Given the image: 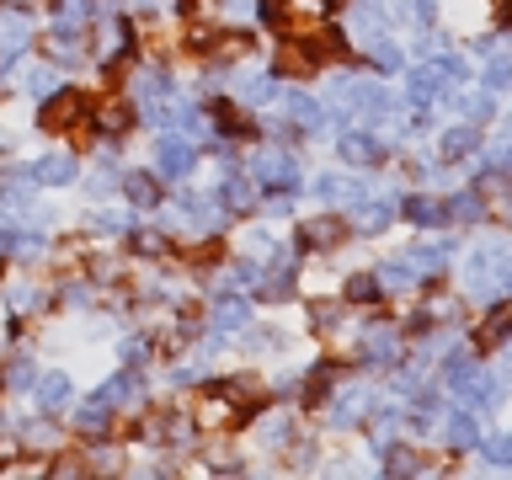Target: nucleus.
I'll return each instance as SVG.
<instances>
[{
  "label": "nucleus",
  "instance_id": "79ce46f5",
  "mask_svg": "<svg viewBox=\"0 0 512 480\" xmlns=\"http://www.w3.org/2000/svg\"><path fill=\"white\" fill-rule=\"evenodd\" d=\"M134 251L139 256H166V235H160V230H139L134 235Z\"/></svg>",
  "mask_w": 512,
  "mask_h": 480
},
{
  "label": "nucleus",
  "instance_id": "7ed1b4c3",
  "mask_svg": "<svg viewBox=\"0 0 512 480\" xmlns=\"http://www.w3.org/2000/svg\"><path fill=\"white\" fill-rule=\"evenodd\" d=\"M251 182L267 187V192H283V198H288V192L299 187V166H294L288 155H256V160H251Z\"/></svg>",
  "mask_w": 512,
  "mask_h": 480
},
{
  "label": "nucleus",
  "instance_id": "c03bdc74",
  "mask_svg": "<svg viewBox=\"0 0 512 480\" xmlns=\"http://www.w3.org/2000/svg\"><path fill=\"white\" fill-rule=\"evenodd\" d=\"M27 443H32V448H54V443H59L54 422H32V427H27Z\"/></svg>",
  "mask_w": 512,
  "mask_h": 480
},
{
  "label": "nucleus",
  "instance_id": "f8f14e48",
  "mask_svg": "<svg viewBox=\"0 0 512 480\" xmlns=\"http://www.w3.org/2000/svg\"><path fill=\"white\" fill-rule=\"evenodd\" d=\"M27 176H32L38 187H70V182H75V160L54 150V155L32 160V171H27Z\"/></svg>",
  "mask_w": 512,
  "mask_h": 480
},
{
  "label": "nucleus",
  "instance_id": "c85d7f7f",
  "mask_svg": "<svg viewBox=\"0 0 512 480\" xmlns=\"http://www.w3.org/2000/svg\"><path fill=\"white\" fill-rule=\"evenodd\" d=\"M448 219H459V224H475L480 214H486V203H480V192H459V198H448Z\"/></svg>",
  "mask_w": 512,
  "mask_h": 480
},
{
  "label": "nucleus",
  "instance_id": "4468645a",
  "mask_svg": "<svg viewBox=\"0 0 512 480\" xmlns=\"http://www.w3.org/2000/svg\"><path fill=\"white\" fill-rule=\"evenodd\" d=\"M315 192H320V198H331V203H342V208L368 203V187H363V182H352V176H320Z\"/></svg>",
  "mask_w": 512,
  "mask_h": 480
},
{
  "label": "nucleus",
  "instance_id": "8fccbe9b",
  "mask_svg": "<svg viewBox=\"0 0 512 480\" xmlns=\"http://www.w3.org/2000/svg\"><path fill=\"white\" fill-rule=\"evenodd\" d=\"M486 86H496V91H502V86H512V64H507V59H496L491 70H486Z\"/></svg>",
  "mask_w": 512,
  "mask_h": 480
},
{
  "label": "nucleus",
  "instance_id": "6ab92c4d",
  "mask_svg": "<svg viewBox=\"0 0 512 480\" xmlns=\"http://www.w3.org/2000/svg\"><path fill=\"white\" fill-rule=\"evenodd\" d=\"M288 118H294V128H310L315 134V128L326 123V107H320L315 96H304V91H288Z\"/></svg>",
  "mask_w": 512,
  "mask_h": 480
},
{
  "label": "nucleus",
  "instance_id": "a878e982",
  "mask_svg": "<svg viewBox=\"0 0 512 480\" xmlns=\"http://www.w3.org/2000/svg\"><path fill=\"white\" fill-rule=\"evenodd\" d=\"M406 219L427 230V224H443V219H448V208H443L438 198H406Z\"/></svg>",
  "mask_w": 512,
  "mask_h": 480
},
{
  "label": "nucleus",
  "instance_id": "393cba45",
  "mask_svg": "<svg viewBox=\"0 0 512 480\" xmlns=\"http://www.w3.org/2000/svg\"><path fill=\"white\" fill-rule=\"evenodd\" d=\"M363 352H368L374 363H390L395 352H400V342H395V331H390V326H374V331L363 336Z\"/></svg>",
  "mask_w": 512,
  "mask_h": 480
},
{
  "label": "nucleus",
  "instance_id": "cd10ccee",
  "mask_svg": "<svg viewBox=\"0 0 512 480\" xmlns=\"http://www.w3.org/2000/svg\"><path fill=\"white\" fill-rule=\"evenodd\" d=\"M448 443H454V448H475L480 443V422H475L470 411L448 416Z\"/></svg>",
  "mask_w": 512,
  "mask_h": 480
},
{
  "label": "nucleus",
  "instance_id": "58836bf2",
  "mask_svg": "<svg viewBox=\"0 0 512 480\" xmlns=\"http://www.w3.org/2000/svg\"><path fill=\"white\" fill-rule=\"evenodd\" d=\"M416 470H422V464H416L411 448H390V454H384V475H416Z\"/></svg>",
  "mask_w": 512,
  "mask_h": 480
},
{
  "label": "nucleus",
  "instance_id": "9b49d317",
  "mask_svg": "<svg viewBox=\"0 0 512 480\" xmlns=\"http://www.w3.org/2000/svg\"><path fill=\"white\" fill-rule=\"evenodd\" d=\"M235 416H240V406L230 400V390L219 384V390H208V395L198 400V416H192V422H198V427H230Z\"/></svg>",
  "mask_w": 512,
  "mask_h": 480
},
{
  "label": "nucleus",
  "instance_id": "49530a36",
  "mask_svg": "<svg viewBox=\"0 0 512 480\" xmlns=\"http://www.w3.org/2000/svg\"><path fill=\"white\" fill-rule=\"evenodd\" d=\"M251 347H256V352H272V347H283L278 326H256V331H251Z\"/></svg>",
  "mask_w": 512,
  "mask_h": 480
},
{
  "label": "nucleus",
  "instance_id": "39448f33",
  "mask_svg": "<svg viewBox=\"0 0 512 480\" xmlns=\"http://www.w3.org/2000/svg\"><path fill=\"white\" fill-rule=\"evenodd\" d=\"M448 384H454V395H459V400H470V406H475V400H486V406H496V400H502V384H486V374H480L475 363H464V358L454 363Z\"/></svg>",
  "mask_w": 512,
  "mask_h": 480
},
{
  "label": "nucleus",
  "instance_id": "2f4dec72",
  "mask_svg": "<svg viewBox=\"0 0 512 480\" xmlns=\"http://www.w3.org/2000/svg\"><path fill=\"white\" fill-rule=\"evenodd\" d=\"M390 219H395V203H390V198H368V208L358 214V224H363V230H384Z\"/></svg>",
  "mask_w": 512,
  "mask_h": 480
},
{
  "label": "nucleus",
  "instance_id": "7c9ffc66",
  "mask_svg": "<svg viewBox=\"0 0 512 480\" xmlns=\"http://www.w3.org/2000/svg\"><path fill=\"white\" fill-rule=\"evenodd\" d=\"M288 432H294V416H267V422L256 427V438H262L267 448H283V443H288Z\"/></svg>",
  "mask_w": 512,
  "mask_h": 480
},
{
  "label": "nucleus",
  "instance_id": "de8ad7c7",
  "mask_svg": "<svg viewBox=\"0 0 512 480\" xmlns=\"http://www.w3.org/2000/svg\"><path fill=\"white\" fill-rule=\"evenodd\" d=\"M91 464L86 459H75V454H59V464H48V475H86Z\"/></svg>",
  "mask_w": 512,
  "mask_h": 480
},
{
  "label": "nucleus",
  "instance_id": "ddd939ff",
  "mask_svg": "<svg viewBox=\"0 0 512 480\" xmlns=\"http://www.w3.org/2000/svg\"><path fill=\"white\" fill-rule=\"evenodd\" d=\"M70 422H75L80 432H86V438H107V432H112V406H107L102 395H91L86 406H75Z\"/></svg>",
  "mask_w": 512,
  "mask_h": 480
},
{
  "label": "nucleus",
  "instance_id": "f704fd0d",
  "mask_svg": "<svg viewBox=\"0 0 512 480\" xmlns=\"http://www.w3.org/2000/svg\"><path fill=\"white\" fill-rule=\"evenodd\" d=\"M235 96H240V102H256V107H262L267 96H272V75H246V80L235 86Z\"/></svg>",
  "mask_w": 512,
  "mask_h": 480
},
{
  "label": "nucleus",
  "instance_id": "bb28decb",
  "mask_svg": "<svg viewBox=\"0 0 512 480\" xmlns=\"http://www.w3.org/2000/svg\"><path fill=\"white\" fill-rule=\"evenodd\" d=\"M336 150H342V160H352V166H374V160H379L374 139H363V134H342V144H336Z\"/></svg>",
  "mask_w": 512,
  "mask_h": 480
},
{
  "label": "nucleus",
  "instance_id": "412c9836",
  "mask_svg": "<svg viewBox=\"0 0 512 480\" xmlns=\"http://www.w3.org/2000/svg\"><path fill=\"white\" fill-rule=\"evenodd\" d=\"M374 278H379V294H411V288H416V267L411 262H384Z\"/></svg>",
  "mask_w": 512,
  "mask_h": 480
},
{
  "label": "nucleus",
  "instance_id": "0eeeda50",
  "mask_svg": "<svg viewBox=\"0 0 512 480\" xmlns=\"http://www.w3.org/2000/svg\"><path fill=\"white\" fill-rule=\"evenodd\" d=\"M342 240H347V224L336 219V214L299 219V246H310V251H331V246H342Z\"/></svg>",
  "mask_w": 512,
  "mask_h": 480
},
{
  "label": "nucleus",
  "instance_id": "5fc2aeb1",
  "mask_svg": "<svg viewBox=\"0 0 512 480\" xmlns=\"http://www.w3.org/2000/svg\"><path fill=\"white\" fill-rule=\"evenodd\" d=\"M507 358H512V336H507Z\"/></svg>",
  "mask_w": 512,
  "mask_h": 480
},
{
  "label": "nucleus",
  "instance_id": "c756f323",
  "mask_svg": "<svg viewBox=\"0 0 512 480\" xmlns=\"http://www.w3.org/2000/svg\"><path fill=\"white\" fill-rule=\"evenodd\" d=\"M507 336H512V315H507V310H496V315L486 320V326H480V336H475V347H502Z\"/></svg>",
  "mask_w": 512,
  "mask_h": 480
},
{
  "label": "nucleus",
  "instance_id": "5701e85b",
  "mask_svg": "<svg viewBox=\"0 0 512 480\" xmlns=\"http://www.w3.org/2000/svg\"><path fill=\"white\" fill-rule=\"evenodd\" d=\"M246 326H251L246 299H219V310H214V331H246Z\"/></svg>",
  "mask_w": 512,
  "mask_h": 480
},
{
  "label": "nucleus",
  "instance_id": "37998d69",
  "mask_svg": "<svg viewBox=\"0 0 512 480\" xmlns=\"http://www.w3.org/2000/svg\"><path fill=\"white\" fill-rule=\"evenodd\" d=\"M486 459L496 464V470H512V432H507V438H491V443H486Z\"/></svg>",
  "mask_w": 512,
  "mask_h": 480
},
{
  "label": "nucleus",
  "instance_id": "4be33fe9",
  "mask_svg": "<svg viewBox=\"0 0 512 480\" xmlns=\"http://www.w3.org/2000/svg\"><path fill=\"white\" fill-rule=\"evenodd\" d=\"M219 203L235 208V214H246V208H256V182L251 176H230V182L219 187Z\"/></svg>",
  "mask_w": 512,
  "mask_h": 480
},
{
  "label": "nucleus",
  "instance_id": "2eb2a0df",
  "mask_svg": "<svg viewBox=\"0 0 512 480\" xmlns=\"http://www.w3.org/2000/svg\"><path fill=\"white\" fill-rule=\"evenodd\" d=\"M70 374H43L38 384H32V400H38V406L43 411H64V406H70Z\"/></svg>",
  "mask_w": 512,
  "mask_h": 480
},
{
  "label": "nucleus",
  "instance_id": "603ef678",
  "mask_svg": "<svg viewBox=\"0 0 512 480\" xmlns=\"http://www.w3.org/2000/svg\"><path fill=\"white\" fill-rule=\"evenodd\" d=\"M283 6H288V0H256V11H262V22H278V16H283Z\"/></svg>",
  "mask_w": 512,
  "mask_h": 480
},
{
  "label": "nucleus",
  "instance_id": "9d476101",
  "mask_svg": "<svg viewBox=\"0 0 512 480\" xmlns=\"http://www.w3.org/2000/svg\"><path fill=\"white\" fill-rule=\"evenodd\" d=\"M43 48H48L54 59H80V54H86V32H80L70 16H64V22H54V27L43 32Z\"/></svg>",
  "mask_w": 512,
  "mask_h": 480
},
{
  "label": "nucleus",
  "instance_id": "c9c22d12",
  "mask_svg": "<svg viewBox=\"0 0 512 480\" xmlns=\"http://www.w3.org/2000/svg\"><path fill=\"white\" fill-rule=\"evenodd\" d=\"M27 91L43 102L48 91H59V70H54V64H38V70H27Z\"/></svg>",
  "mask_w": 512,
  "mask_h": 480
},
{
  "label": "nucleus",
  "instance_id": "3c124183",
  "mask_svg": "<svg viewBox=\"0 0 512 480\" xmlns=\"http://www.w3.org/2000/svg\"><path fill=\"white\" fill-rule=\"evenodd\" d=\"M464 118H470V123L491 118V96H470V102H464Z\"/></svg>",
  "mask_w": 512,
  "mask_h": 480
},
{
  "label": "nucleus",
  "instance_id": "f3484780",
  "mask_svg": "<svg viewBox=\"0 0 512 480\" xmlns=\"http://www.w3.org/2000/svg\"><path fill=\"white\" fill-rule=\"evenodd\" d=\"M128 123H134V102H123V96H107L96 107V128L102 134H128Z\"/></svg>",
  "mask_w": 512,
  "mask_h": 480
},
{
  "label": "nucleus",
  "instance_id": "72a5a7b5",
  "mask_svg": "<svg viewBox=\"0 0 512 480\" xmlns=\"http://www.w3.org/2000/svg\"><path fill=\"white\" fill-rule=\"evenodd\" d=\"M443 256H448V246H411V251H406V262H411L416 272H438V267H443Z\"/></svg>",
  "mask_w": 512,
  "mask_h": 480
},
{
  "label": "nucleus",
  "instance_id": "f257e3e1",
  "mask_svg": "<svg viewBox=\"0 0 512 480\" xmlns=\"http://www.w3.org/2000/svg\"><path fill=\"white\" fill-rule=\"evenodd\" d=\"M86 96L80 91H70V86H59V91H48L43 96V107H38V123L43 128H54V134H64V128H75L80 118H86Z\"/></svg>",
  "mask_w": 512,
  "mask_h": 480
},
{
  "label": "nucleus",
  "instance_id": "a211bd4d",
  "mask_svg": "<svg viewBox=\"0 0 512 480\" xmlns=\"http://www.w3.org/2000/svg\"><path fill=\"white\" fill-rule=\"evenodd\" d=\"M315 64H320V54L310 43H283V54H278V75H315Z\"/></svg>",
  "mask_w": 512,
  "mask_h": 480
},
{
  "label": "nucleus",
  "instance_id": "aec40b11",
  "mask_svg": "<svg viewBox=\"0 0 512 480\" xmlns=\"http://www.w3.org/2000/svg\"><path fill=\"white\" fill-rule=\"evenodd\" d=\"M208 48H214L219 64H235V59H246L256 48V38H251V32H214V43H208Z\"/></svg>",
  "mask_w": 512,
  "mask_h": 480
},
{
  "label": "nucleus",
  "instance_id": "473e14b6",
  "mask_svg": "<svg viewBox=\"0 0 512 480\" xmlns=\"http://www.w3.org/2000/svg\"><path fill=\"white\" fill-rule=\"evenodd\" d=\"M342 294H347L352 304H374V299H379V278H374V272H358V278H347Z\"/></svg>",
  "mask_w": 512,
  "mask_h": 480
},
{
  "label": "nucleus",
  "instance_id": "6e6552de",
  "mask_svg": "<svg viewBox=\"0 0 512 480\" xmlns=\"http://www.w3.org/2000/svg\"><path fill=\"white\" fill-rule=\"evenodd\" d=\"M96 395H102L112 411H139L144 406V379L134 374V368H123V374H112Z\"/></svg>",
  "mask_w": 512,
  "mask_h": 480
},
{
  "label": "nucleus",
  "instance_id": "1a4fd4ad",
  "mask_svg": "<svg viewBox=\"0 0 512 480\" xmlns=\"http://www.w3.org/2000/svg\"><path fill=\"white\" fill-rule=\"evenodd\" d=\"M502 256L496 251H486V256H475L470 262V272H464V288H470L475 299H486V294H502Z\"/></svg>",
  "mask_w": 512,
  "mask_h": 480
},
{
  "label": "nucleus",
  "instance_id": "6e6d98bb",
  "mask_svg": "<svg viewBox=\"0 0 512 480\" xmlns=\"http://www.w3.org/2000/svg\"><path fill=\"white\" fill-rule=\"evenodd\" d=\"M11 6H27V0H11Z\"/></svg>",
  "mask_w": 512,
  "mask_h": 480
},
{
  "label": "nucleus",
  "instance_id": "864d4df0",
  "mask_svg": "<svg viewBox=\"0 0 512 480\" xmlns=\"http://www.w3.org/2000/svg\"><path fill=\"white\" fill-rule=\"evenodd\" d=\"M310 320H315V326H331V320H336V304H315Z\"/></svg>",
  "mask_w": 512,
  "mask_h": 480
},
{
  "label": "nucleus",
  "instance_id": "a19ab883",
  "mask_svg": "<svg viewBox=\"0 0 512 480\" xmlns=\"http://www.w3.org/2000/svg\"><path fill=\"white\" fill-rule=\"evenodd\" d=\"M240 251H246L251 262H267V256H272V235L267 230H251L246 240H240Z\"/></svg>",
  "mask_w": 512,
  "mask_h": 480
},
{
  "label": "nucleus",
  "instance_id": "b1692460",
  "mask_svg": "<svg viewBox=\"0 0 512 480\" xmlns=\"http://www.w3.org/2000/svg\"><path fill=\"white\" fill-rule=\"evenodd\" d=\"M6 304H11V315L22 320V315H32V310L43 304V288H38V283H11V288H6Z\"/></svg>",
  "mask_w": 512,
  "mask_h": 480
},
{
  "label": "nucleus",
  "instance_id": "e433bc0d",
  "mask_svg": "<svg viewBox=\"0 0 512 480\" xmlns=\"http://www.w3.org/2000/svg\"><path fill=\"white\" fill-rule=\"evenodd\" d=\"M470 150H475V128H470V123H464V128H454V134L443 139V155H448V160H464Z\"/></svg>",
  "mask_w": 512,
  "mask_h": 480
},
{
  "label": "nucleus",
  "instance_id": "20e7f679",
  "mask_svg": "<svg viewBox=\"0 0 512 480\" xmlns=\"http://www.w3.org/2000/svg\"><path fill=\"white\" fill-rule=\"evenodd\" d=\"M368 411H374V390L347 384V390H336V400L326 406V422H331V427H358Z\"/></svg>",
  "mask_w": 512,
  "mask_h": 480
},
{
  "label": "nucleus",
  "instance_id": "dca6fc26",
  "mask_svg": "<svg viewBox=\"0 0 512 480\" xmlns=\"http://www.w3.org/2000/svg\"><path fill=\"white\" fill-rule=\"evenodd\" d=\"M118 187H123V198L134 208H155L160 203V176H150V171H128Z\"/></svg>",
  "mask_w": 512,
  "mask_h": 480
},
{
  "label": "nucleus",
  "instance_id": "423d86ee",
  "mask_svg": "<svg viewBox=\"0 0 512 480\" xmlns=\"http://www.w3.org/2000/svg\"><path fill=\"white\" fill-rule=\"evenodd\" d=\"M192 139L187 134H166L160 139V150H155V176H171V182H182V176L192 171Z\"/></svg>",
  "mask_w": 512,
  "mask_h": 480
},
{
  "label": "nucleus",
  "instance_id": "09e8293b",
  "mask_svg": "<svg viewBox=\"0 0 512 480\" xmlns=\"http://www.w3.org/2000/svg\"><path fill=\"white\" fill-rule=\"evenodd\" d=\"M144 352H150V342H144V336H128V342H123V363H128V368H139V363H144Z\"/></svg>",
  "mask_w": 512,
  "mask_h": 480
},
{
  "label": "nucleus",
  "instance_id": "f03ea898",
  "mask_svg": "<svg viewBox=\"0 0 512 480\" xmlns=\"http://www.w3.org/2000/svg\"><path fill=\"white\" fill-rule=\"evenodd\" d=\"M459 75H464L459 59H432V64H422V70L411 75V96H416V102H438L443 86H454Z\"/></svg>",
  "mask_w": 512,
  "mask_h": 480
},
{
  "label": "nucleus",
  "instance_id": "ea45409f",
  "mask_svg": "<svg viewBox=\"0 0 512 480\" xmlns=\"http://www.w3.org/2000/svg\"><path fill=\"white\" fill-rule=\"evenodd\" d=\"M368 59H374L379 70H400V48H395L390 38H374V43H368Z\"/></svg>",
  "mask_w": 512,
  "mask_h": 480
},
{
  "label": "nucleus",
  "instance_id": "a18cd8bd",
  "mask_svg": "<svg viewBox=\"0 0 512 480\" xmlns=\"http://www.w3.org/2000/svg\"><path fill=\"white\" fill-rule=\"evenodd\" d=\"M91 288H96L91 278H86V283H64V304H70V310H80V304H91Z\"/></svg>",
  "mask_w": 512,
  "mask_h": 480
},
{
  "label": "nucleus",
  "instance_id": "4c0bfd02",
  "mask_svg": "<svg viewBox=\"0 0 512 480\" xmlns=\"http://www.w3.org/2000/svg\"><path fill=\"white\" fill-rule=\"evenodd\" d=\"M6 384H11V390H32V384H38V368H32V358H11Z\"/></svg>",
  "mask_w": 512,
  "mask_h": 480
}]
</instances>
